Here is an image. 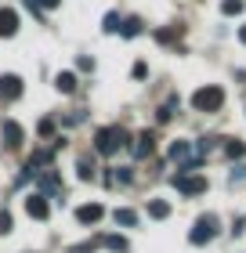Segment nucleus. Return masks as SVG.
<instances>
[{"mask_svg":"<svg viewBox=\"0 0 246 253\" xmlns=\"http://www.w3.org/2000/svg\"><path fill=\"white\" fill-rule=\"evenodd\" d=\"M120 148H127V130L123 126H101L95 134V152L98 156H112V152H120Z\"/></svg>","mask_w":246,"mask_h":253,"instance_id":"nucleus-1","label":"nucleus"},{"mask_svg":"<svg viewBox=\"0 0 246 253\" xmlns=\"http://www.w3.org/2000/svg\"><path fill=\"white\" fill-rule=\"evenodd\" d=\"M221 105H225V90L214 87V84H210V87H199L196 94H192V109H196V112H217Z\"/></svg>","mask_w":246,"mask_h":253,"instance_id":"nucleus-2","label":"nucleus"},{"mask_svg":"<svg viewBox=\"0 0 246 253\" xmlns=\"http://www.w3.org/2000/svg\"><path fill=\"white\" fill-rule=\"evenodd\" d=\"M214 235H217V217H214V213H203V217H199V221L192 224L189 243H192V246H206Z\"/></svg>","mask_w":246,"mask_h":253,"instance_id":"nucleus-3","label":"nucleus"},{"mask_svg":"<svg viewBox=\"0 0 246 253\" xmlns=\"http://www.w3.org/2000/svg\"><path fill=\"white\" fill-rule=\"evenodd\" d=\"M26 90V80L18 73H0V101H18Z\"/></svg>","mask_w":246,"mask_h":253,"instance_id":"nucleus-4","label":"nucleus"},{"mask_svg":"<svg viewBox=\"0 0 246 253\" xmlns=\"http://www.w3.org/2000/svg\"><path fill=\"white\" fill-rule=\"evenodd\" d=\"M174 188L181 195H203L206 192V177L199 174H174Z\"/></svg>","mask_w":246,"mask_h":253,"instance_id":"nucleus-5","label":"nucleus"},{"mask_svg":"<svg viewBox=\"0 0 246 253\" xmlns=\"http://www.w3.org/2000/svg\"><path fill=\"white\" fill-rule=\"evenodd\" d=\"M26 213L33 217V221H48V217H51V203H48V195H40V192L26 195Z\"/></svg>","mask_w":246,"mask_h":253,"instance_id":"nucleus-6","label":"nucleus"},{"mask_svg":"<svg viewBox=\"0 0 246 253\" xmlns=\"http://www.w3.org/2000/svg\"><path fill=\"white\" fill-rule=\"evenodd\" d=\"M0 137H4V148H18L22 137H26V130H22V123L4 120V126H0Z\"/></svg>","mask_w":246,"mask_h":253,"instance_id":"nucleus-7","label":"nucleus"},{"mask_svg":"<svg viewBox=\"0 0 246 253\" xmlns=\"http://www.w3.org/2000/svg\"><path fill=\"white\" fill-rule=\"evenodd\" d=\"M22 26V18H18V11H11V7H0V37H15Z\"/></svg>","mask_w":246,"mask_h":253,"instance_id":"nucleus-8","label":"nucleus"},{"mask_svg":"<svg viewBox=\"0 0 246 253\" xmlns=\"http://www.w3.org/2000/svg\"><path fill=\"white\" fill-rule=\"evenodd\" d=\"M101 217H105V206L101 203H87V206H80V210H76V221L80 224H98Z\"/></svg>","mask_w":246,"mask_h":253,"instance_id":"nucleus-9","label":"nucleus"},{"mask_svg":"<svg viewBox=\"0 0 246 253\" xmlns=\"http://www.w3.org/2000/svg\"><path fill=\"white\" fill-rule=\"evenodd\" d=\"M131 152H134V159H148L152 152H156V134H152V130L138 134V145L131 148Z\"/></svg>","mask_w":246,"mask_h":253,"instance_id":"nucleus-10","label":"nucleus"},{"mask_svg":"<svg viewBox=\"0 0 246 253\" xmlns=\"http://www.w3.org/2000/svg\"><path fill=\"white\" fill-rule=\"evenodd\" d=\"M170 159H174V163H189V159H192V145L189 141H174L170 145Z\"/></svg>","mask_w":246,"mask_h":253,"instance_id":"nucleus-11","label":"nucleus"},{"mask_svg":"<svg viewBox=\"0 0 246 253\" xmlns=\"http://www.w3.org/2000/svg\"><path fill=\"white\" fill-rule=\"evenodd\" d=\"M112 221L120 224V228H134V224H138V210L123 206V210H116V213H112Z\"/></svg>","mask_w":246,"mask_h":253,"instance_id":"nucleus-12","label":"nucleus"},{"mask_svg":"<svg viewBox=\"0 0 246 253\" xmlns=\"http://www.w3.org/2000/svg\"><path fill=\"white\" fill-rule=\"evenodd\" d=\"M101 246L112 250V253H127V250H131V243H127L123 235H101Z\"/></svg>","mask_w":246,"mask_h":253,"instance_id":"nucleus-13","label":"nucleus"},{"mask_svg":"<svg viewBox=\"0 0 246 253\" xmlns=\"http://www.w3.org/2000/svg\"><path fill=\"white\" fill-rule=\"evenodd\" d=\"M54 87L62 90V94H73V90H76V76L73 73H58L54 76Z\"/></svg>","mask_w":246,"mask_h":253,"instance_id":"nucleus-14","label":"nucleus"},{"mask_svg":"<svg viewBox=\"0 0 246 253\" xmlns=\"http://www.w3.org/2000/svg\"><path fill=\"white\" fill-rule=\"evenodd\" d=\"M148 217H156V221H167V217H170V203L152 199V203H148Z\"/></svg>","mask_w":246,"mask_h":253,"instance_id":"nucleus-15","label":"nucleus"},{"mask_svg":"<svg viewBox=\"0 0 246 253\" xmlns=\"http://www.w3.org/2000/svg\"><path fill=\"white\" fill-rule=\"evenodd\" d=\"M37 177H40V195H54L58 192V174L48 170V174H37Z\"/></svg>","mask_w":246,"mask_h":253,"instance_id":"nucleus-16","label":"nucleus"},{"mask_svg":"<svg viewBox=\"0 0 246 253\" xmlns=\"http://www.w3.org/2000/svg\"><path fill=\"white\" fill-rule=\"evenodd\" d=\"M138 33H142V18H123L120 22V37L131 40V37H138Z\"/></svg>","mask_w":246,"mask_h":253,"instance_id":"nucleus-17","label":"nucleus"},{"mask_svg":"<svg viewBox=\"0 0 246 253\" xmlns=\"http://www.w3.org/2000/svg\"><path fill=\"white\" fill-rule=\"evenodd\" d=\"M225 156H228V159H243V156H246V145H243V141H228V145H225Z\"/></svg>","mask_w":246,"mask_h":253,"instance_id":"nucleus-18","label":"nucleus"},{"mask_svg":"<svg viewBox=\"0 0 246 253\" xmlns=\"http://www.w3.org/2000/svg\"><path fill=\"white\" fill-rule=\"evenodd\" d=\"M101 29H105V33H120V15H116V11H109V15L101 18Z\"/></svg>","mask_w":246,"mask_h":253,"instance_id":"nucleus-19","label":"nucleus"},{"mask_svg":"<svg viewBox=\"0 0 246 253\" xmlns=\"http://www.w3.org/2000/svg\"><path fill=\"white\" fill-rule=\"evenodd\" d=\"M221 15H243V0H221Z\"/></svg>","mask_w":246,"mask_h":253,"instance_id":"nucleus-20","label":"nucleus"},{"mask_svg":"<svg viewBox=\"0 0 246 253\" xmlns=\"http://www.w3.org/2000/svg\"><path fill=\"white\" fill-rule=\"evenodd\" d=\"M76 174L84 177V181H91V177H95V163H91V159H80V163H76Z\"/></svg>","mask_w":246,"mask_h":253,"instance_id":"nucleus-21","label":"nucleus"},{"mask_svg":"<svg viewBox=\"0 0 246 253\" xmlns=\"http://www.w3.org/2000/svg\"><path fill=\"white\" fill-rule=\"evenodd\" d=\"M116 181H120V185H131V181H134V170L131 167H116V174H112Z\"/></svg>","mask_w":246,"mask_h":253,"instance_id":"nucleus-22","label":"nucleus"},{"mask_svg":"<svg viewBox=\"0 0 246 253\" xmlns=\"http://www.w3.org/2000/svg\"><path fill=\"white\" fill-rule=\"evenodd\" d=\"M37 130H40V137H44V141H48V137L54 134V120H40V123H37Z\"/></svg>","mask_w":246,"mask_h":253,"instance_id":"nucleus-23","label":"nucleus"},{"mask_svg":"<svg viewBox=\"0 0 246 253\" xmlns=\"http://www.w3.org/2000/svg\"><path fill=\"white\" fill-rule=\"evenodd\" d=\"M11 224H15V221H11V213H7V210H0V235H7V232H11Z\"/></svg>","mask_w":246,"mask_h":253,"instance_id":"nucleus-24","label":"nucleus"},{"mask_svg":"<svg viewBox=\"0 0 246 253\" xmlns=\"http://www.w3.org/2000/svg\"><path fill=\"white\" fill-rule=\"evenodd\" d=\"M170 116H174V109H170V105H163V109H159V112H156V120H159V123H167V120H170Z\"/></svg>","mask_w":246,"mask_h":253,"instance_id":"nucleus-25","label":"nucleus"},{"mask_svg":"<svg viewBox=\"0 0 246 253\" xmlns=\"http://www.w3.org/2000/svg\"><path fill=\"white\" fill-rule=\"evenodd\" d=\"M145 73H148V65H145V62H138V65H134V76H138V80H145Z\"/></svg>","mask_w":246,"mask_h":253,"instance_id":"nucleus-26","label":"nucleus"},{"mask_svg":"<svg viewBox=\"0 0 246 253\" xmlns=\"http://www.w3.org/2000/svg\"><path fill=\"white\" fill-rule=\"evenodd\" d=\"M80 69H84V73H91V69H95V58H87V54H84V58H80Z\"/></svg>","mask_w":246,"mask_h":253,"instance_id":"nucleus-27","label":"nucleus"},{"mask_svg":"<svg viewBox=\"0 0 246 253\" xmlns=\"http://www.w3.org/2000/svg\"><path fill=\"white\" fill-rule=\"evenodd\" d=\"M232 181H246V167H236V170H232Z\"/></svg>","mask_w":246,"mask_h":253,"instance_id":"nucleus-28","label":"nucleus"},{"mask_svg":"<svg viewBox=\"0 0 246 253\" xmlns=\"http://www.w3.org/2000/svg\"><path fill=\"white\" fill-rule=\"evenodd\" d=\"M58 4H62V0H40V7H48V11H51V7H58Z\"/></svg>","mask_w":246,"mask_h":253,"instance_id":"nucleus-29","label":"nucleus"},{"mask_svg":"<svg viewBox=\"0 0 246 253\" xmlns=\"http://www.w3.org/2000/svg\"><path fill=\"white\" fill-rule=\"evenodd\" d=\"M239 40H243V43H246V26H243V29H239Z\"/></svg>","mask_w":246,"mask_h":253,"instance_id":"nucleus-30","label":"nucleus"}]
</instances>
